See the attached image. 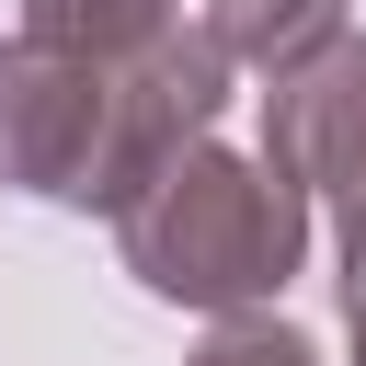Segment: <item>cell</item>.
Instances as JSON below:
<instances>
[{
  "label": "cell",
  "mask_w": 366,
  "mask_h": 366,
  "mask_svg": "<svg viewBox=\"0 0 366 366\" xmlns=\"http://www.w3.org/2000/svg\"><path fill=\"white\" fill-rule=\"evenodd\" d=\"M114 252H126V274H137L149 297L240 320V309H274L286 274L309 263V194H297L263 149L194 137V149L114 217Z\"/></svg>",
  "instance_id": "1"
},
{
  "label": "cell",
  "mask_w": 366,
  "mask_h": 366,
  "mask_svg": "<svg viewBox=\"0 0 366 366\" xmlns=\"http://www.w3.org/2000/svg\"><path fill=\"white\" fill-rule=\"evenodd\" d=\"M229 114V46L206 23H172L126 57H103V114H92V160H80V194L92 217H126L194 137H217Z\"/></svg>",
  "instance_id": "2"
},
{
  "label": "cell",
  "mask_w": 366,
  "mask_h": 366,
  "mask_svg": "<svg viewBox=\"0 0 366 366\" xmlns=\"http://www.w3.org/2000/svg\"><path fill=\"white\" fill-rule=\"evenodd\" d=\"M92 114H103V57L46 46V34H11L0 46V183L11 194L69 206L80 194V160H92Z\"/></svg>",
  "instance_id": "3"
},
{
  "label": "cell",
  "mask_w": 366,
  "mask_h": 366,
  "mask_svg": "<svg viewBox=\"0 0 366 366\" xmlns=\"http://www.w3.org/2000/svg\"><path fill=\"white\" fill-rule=\"evenodd\" d=\"M263 160L309 206L366 194V34H332L320 57L263 80Z\"/></svg>",
  "instance_id": "4"
},
{
  "label": "cell",
  "mask_w": 366,
  "mask_h": 366,
  "mask_svg": "<svg viewBox=\"0 0 366 366\" xmlns=\"http://www.w3.org/2000/svg\"><path fill=\"white\" fill-rule=\"evenodd\" d=\"M206 34L229 46V69H297L332 34H355V0H206Z\"/></svg>",
  "instance_id": "5"
},
{
  "label": "cell",
  "mask_w": 366,
  "mask_h": 366,
  "mask_svg": "<svg viewBox=\"0 0 366 366\" xmlns=\"http://www.w3.org/2000/svg\"><path fill=\"white\" fill-rule=\"evenodd\" d=\"M172 23H183V0H23V34L80 46V57H126V46L172 34Z\"/></svg>",
  "instance_id": "6"
},
{
  "label": "cell",
  "mask_w": 366,
  "mask_h": 366,
  "mask_svg": "<svg viewBox=\"0 0 366 366\" xmlns=\"http://www.w3.org/2000/svg\"><path fill=\"white\" fill-rule=\"evenodd\" d=\"M194 366H320V343L309 332H286V320H263V309H240V320H217L206 332V355Z\"/></svg>",
  "instance_id": "7"
},
{
  "label": "cell",
  "mask_w": 366,
  "mask_h": 366,
  "mask_svg": "<svg viewBox=\"0 0 366 366\" xmlns=\"http://www.w3.org/2000/svg\"><path fill=\"white\" fill-rule=\"evenodd\" d=\"M332 263H343V274H332V286H343V320L366 332V194L332 206Z\"/></svg>",
  "instance_id": "8"
},
{
  "label": "cell",
  "mask_w": 366,
  "mask_h": 366,
  "mask_svg": "<svg viewBox=\"0 0 366 366\" xmlns=\"http://www.w3.org/2000/svg\"><path fill=\"white\" fill-rule=\"evenodd\" d=\"M355 366H366V332H355Z\"/></svg>",
  "instance_id": "9"
}]
</instances>
